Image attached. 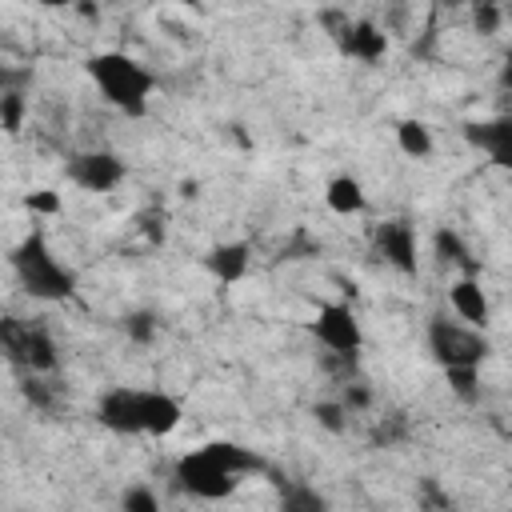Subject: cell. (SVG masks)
<instances>
[{
	"label": "cell",
	"mask_w": 512,
	"mask_h": 512,
	"mask_svg": "<svg viewBox=\"0 0 512 512\" xmlns=\"http://www.w3.org/2000/svg\"><path fill=\"white\" fill-rule=\"evenodd\" d=\"M84 72H88V80L96 84V92L116 112H124L128 120L148 116L152 92H156V72L144 60H136V56L120 52V48H104V52H92L84 60Z\"/></svg>",
	"instance_id": "cell-1"
},
{
	"label": "cell",
	"mask_w": 512,
	"mask_h": 512,
	"mask_svg": "<svg viewBox=\"0 0 512 512\" xmlns=\"http://www.w3.org/2000/svg\"><path fill=\"white\" fill-rule=\"evenodd\" d=\"M8 264H12V276H16V284L24 288V296H32V300H40V304H60V300H72V296H76L80 276H76L72 264H64V260L52 252V244H48L44 232H28V236L12 248Z\"/></svg>",
	"instance_id": "cell-2"
},
{
	"label": "cell",
	"mask_w": 512,
	"mask_h": 512,
	"mask_svg": "<svg viewBox=\"0 0 512 512\" xmlns=\"http://www.w3.org/2000/svg\"><path fill=\"white\" fill-rule=\"evenodd\" d=\"M424 340H428V352L432 360L444 368H480L488 356H492V340L484 328L476 324H464L460 316H432L428 328H424Z\"/></svg>",
	"instance_id": "cell-3"
},
{
	"label": "cell",
	"mask_w": 512,
	"mask_h": 512,
	"mask_svg": "<svg viewBox=\"0 0 512 512\" xmlns=\"http://www.w3.org/2000/svg\"><path fill=\"white\" fill-rule=\"evenodd\" d=\"M172 480H176V488H184V492L196 496V500H228V496L240 488V476H236L208 444L184 452V456L172 464Z\"/></svg>",
	"instance_id": "cell-4"
},
{
	"label": "cell",
	"mask_w": 512,
	"mask_h": 512,
	"mask_svg": "<svg viewBox=\"0 0 512 512\" xmlns=\"http://www.w3.org/2000/svg\"><path fill=\"white\" fill-rule=\"evenodd\" d=\"M0 344H4V356L8 364H16L20 372H56L60 368V348L52 340V332L44 324H24L16 316H8L0 324Z\"/></svg>",
	"instance_id": "cell-5"
},
{
	"label": "cell",
	"mask_w": 512,
	"mask_h": 512,
	"mask_svg": "<svg viewBox=\"0 0 512 512\" xmlns=\"http://www.w3.org/2000/svg\"><path fill=\"white\" fill-rule=\"evenodd\" d=\"M308 332L316 336V344H320L324 352L360 356V348H364V324H360V316L352 312V304H344V300H324V304L312 312Z\"/></svg>",
	"instance_id": "cell-6"
},
{
	"label": "cell",
	"mask_w": 512,
	"mask_h": 512,
	"mask_svg": "<svg viewBox=\"0 0 512 512\" xmlns=\"http://www.w3.org/2000/svg\"><path fill=\"white\" fill-rule=\"evenodd\" d=\"M64 176L84 192H112L128 180V160H120L112 148H88L64 160Z\"/></svg>",
	"instance_id": "cell-7"
},
{
	"label": "cell",
	"mask_w": 512,
	"mask_h": 512,
	"mask_svg": "<svg viewBox=\"0 0 512 512\" xmlns=\"http://www.w3.org/2000/svg\"><path fill=\"white\" fill-rule=\"evenodd\" d=\"M372 252L400 276H416L420 272V244H416V228L404 216H388L372 228Z\"/></svg>",
	"instance_id": "cell-8"
},
{
	"label": "cell",
	"mask_w": 512,
	"mask_h": 512,
	"mask_svg": "<svg viewBox=\"0 0 512 512\" xmlns=\"http://www.w3.org/2000/svg\"><path fill=\"white\" fill-rule=\"evenodd\" d=\"M96 420L116 436H144L140 432V388L112 384L96 400Z\"/></svg>",
	"instance_id": "cell-9"
},
{
	"label": "cell",
	"mask_w": 512,
	"mask_h": 512,
	"mask_svg": "<svg viewBox=\"0 0 512 512\" xmlns=\"http://www.w3.org/2000/svg\"><path fill=\"white\" fill-rule=\"evenodd\" d=\"M464 140L488 156L492 168L512 172V116H488V120H468Z\"/></svg>",
	"instance_id": "cell-10"
},
{
	"label": "cell",
	"mask_w": 512,
	"mask_h": 512,
	"mask_svg": "<svg viewBox=\"0 0 512 512\" xmlns=\"http://www.w3.org/2000/svg\"><path fill=\"white\" fill-rule=\"evenodd\" d=\"M336 48L356 64H380L388 56V28H380L368 16L348 20V28L336 36Z\"/></svg>",
	"instance_id": "cell-11"
},
{
	"label": "cell",
	"mask_w": 512,
	"mask_h": 512,
	"mask_svg": "<svg viewBox=\"0 0 512 512\" xmlns=\"http://www.w3.org/2000/svg\"><path fill=\"white\" fill-rule=\"evenodd\" d=\"M448 308L464 324H476V328H488L492 324V300H488V292H484V284H480L476 272H460L448 284Z\"/></svg>",
	"instance_id": "cell-12"
},
{
	"label": "cell",
	"mask_w": 512,
	"mask_h": 512,
	"mask_svg": "<svg viewBox=\"0 0 512 512\" xmlns=\"http://www.w3.org/2000/svg\"><path fill=\"white\" fill-rule=\"evenodd\" d=\"M184 420V408L164 388H140V432L144 436H172Z\"/></svg>",
	"instance_id": "cell-13"
},
{
	"label": "cell",
	"mask_w": 512,
	"mask_h": 512,
	"mask_svg": "<svg viewBox=\"0 0 512 512\" xmlns=\"http://www.w3.org/2000/svg\"><path fill=\"white\" fill-rule=\"evenodd\" d=\"M204 268L216 284H240L252 268V244L248 240H220L204 252Z\"/></svg>",
	"instance_id": "cell-14"
},
{
	"label": "cell",
	"mask_w": 512,
	"mask_h": 512,
	"mask_svg": "<svg viewBox=\"0 0 512 512\" xmlns=\"http://www.w3.org/2000/svg\"><path fill=\"white\" fill-rule=\"evenodd\" d=\"M324 204L336 216H360V212H368V192L352 172H336L324 184Z\"/></svg>",
	"instance_id": "cell-15"
},
{
	"label": "cell",
	"mask_w": 512,
	"mask_h": 512,
	"mask_svg": "<svg viewBox=\"0 0 512 512\" xmlns=\"http://www.w3.org/2000/svg\"><path fill=\"white\" fill-rule=\"evenodd\" d=\"M432 256H436V264H444V268L476 272V256H472L468 240H464L456 228H448V224H440V228L432 232Z\"/></svg>",
	"instance_id": "cell-16"
},
{
	"label": "cell",
	"mask_w": 512,
	"mask_h": 512,
	"mask_svg": "<svg viewBox=\"0 0 512 512\" xmlns=\"http://www.w3.org/2000/svg\"><path fill=\"white\" fill-rule=\"evenodd\" d=\"M396 148H400L408 160H428V156L436 152L432 128H428L424 120H416V116L400 120V124H396Z\"/></svg>",
	"instance_id": "cell-17"
},
{
	"label": "cell",
	"mask_w": 512,
	"mask_h": 512,
	"mask_svg": "<svg viewBox=\"0 0 512 512\" xmlns=\"http://www.w3.org/2000/svg\"><path fill=\"white\" fill-rule=\"evenodd\" d=\"M208 448L236 472V476H256V472H268V464H264V456L256 452V448H244V444H236V440H208Z\"/></svg>",
	"instance_id": "cell-18"
},
{
	"label": "cell",
	"mask_w": 512,
	"mask_h": 512,
	"mask_svg": "<svg viewBox=\"0 0 512 512\" xmlns=\"http://www.w3.org/2000/svg\"><path fill=\"white\" fill-rule=\"evenodd\" d=\"M124 336H128V344H140V348L156 344V336H160V316L148 312V308H132V312L124 316Z\"/></svg>",
	"instance_id": "cell-19"
},
{
	"label": "cell",
	"mask_w": 512,
	"mask_h": 512,
	"mask_svg": "<svg viewBox=\"0 0 512 512\" xmlns=\"http://www.w3.org/2000/svg\"><path fill=\"white\" fill-rule=\"evenodd\" d=\"M280 508L284 512H324L328 500L308 484H280Z\"/></svg>",
	"instance_id": "cell-20"
},
{
	"label": "cell",
	"mask_w": 512,
	"mask_h": 512,
	"mask_svg": "<svg viewBox=\"0 0 512 512\" xmlns=\"http://www.w3.org/2000/svg\"><path fill=\"white\" fill-rule=\"evenodd\" d=\"M468 16L480 36H496L504 24V0H468Z\"/></svg>",
	"instance_id": "cell-21"
},
{
	"label": "cell",
	"mask_w": 512,
	"mask_h": 512,
	"mask_svg": "<svg viewBox=\"0 0 512 512\" xmlns=\"http://www.w3.org/2000/svg\"><path fill=\"white\" fill-rule=\"evenodd\" d=\"M24 112H28L24 92H20V88H4V92H0V128H4L8 136H20Z\"/></svg>",
	"instance_id": "cell-22"
},
{
	"label": "cell",
	"mask_w": 512,
	"mask_h": 512,
	"mask_svg": "<svg viewBox=\"0 0 512 512\" xmlns=\"http://www.w3.org/2000/svg\"><path fill=\"white\" fill-rule=\"evenodd\" d=\"M444 380L456 400H464V404L480 400V368H444Z\"/></svg>",
	"instance_id": "cell-23"
},
{
	"label": "cell",
	"mask_w": 512,
	"mask_h": 512,
	"mask_svg": "<svg viewBox=\"0 0 512 512\" xmlns=\"http://www.w3.org/2000/svg\"><path fill=\"white\" fill-rule=\"evenodd\" d=\"M348 416H352V412L340 404V396H336V400H316V404H312V420H316L324 432H332V436H340V432L348 428Z\"/></svg>",
	"instance_id": "cell-24"
},
{
	"label": "cell",
	"mask_w": 512,
	"mask_h": 512,
	"mask_svg": "<svg viewBox=\"0 0 512 512\" xmlns=\"http://www.w3.org/2000/svg\"><path fill=\"white\" fill-rule=\"evenodd\" d=\"M340 404H344L352 416H360V412H368V408L376 404V392H372V384H368L364 376H356V380L340 384Z\"/></svg>",
	"instance_id": "cell-25"
},
{
	"label": "cell",
	"mask_w": 512,
	"mask_h": 512,
	"mask_svg": "<svg viewBox=\"0 0 512 512\" xmlns=\"http://www.w3.org/2000/svg\"><path fill=\"white\" fill-rule=\"evenodd\" d=\"M120 508L124 512H160V496L148 484H132L120 492Z\"/></svg>",
	"instance_id": "cell-26"
},
{
	"label": "cell",
	"mask_w": 512,
	"mask_h": 512,
	"mask_svg": "<svg viewBox=\"0 0 512 512\" xmlns=\"http://www.w3.org/2000/svg\"><path fill=\"white\" fill-rule=\"evenodd\" d=\"M24 208L36 212V216H56V212L64 208V196H60L56 188H32V192L24 196Z\"/></svg>",
	"instance_id": "cell-27"
},
{
	"label": "cell",
	"mask_w": 512,
	"mask_h": 512,
	"mask_svg": "<svg viewBox=\"0 0 512 512\" xmlns=\"http://www.w3.org/2000/svg\"><path fill=\"white\" fill-rule=\"evenodd\" d=\"M20 392H24V400H28L32 408H40V412H48V408H52V392H48V384L40 380V372H24Z\"/></svg>",
	"instance_id": "cell-28"
},
{
	"label": "cell",
	"mask_w": 512,
	"mask_h": 512,
	"mask_svg": "<svg viewBox=\"0 0 512 512\" xmlns=\"http://www.w3.org/2000/svg\"><path fill=\"white\" fill-rule=\"evenodd\" d=\"M500 88H508L512 92V52L504 56V64H500Z\"/></svg>",
	"instance_id": "cell-29"
},
{
	"label": "cell",
	"mask_w": 512,
	"mask_h": 512,
	"mask_svg": "<svg viewBox=\"0 0 512 512\" xmlns=\"http://www.w3.org/2000/svg\"><path fill=\"white\" fill-rule=\"evenodd\" d=\"M32 4H40V8H76L80 0H32Z\"/></svg>",
	"instance_id": "cell-30"
},
{
	"label": "cell",
	"mask_w": 512,
	"mask_h": 512,
	"mask_svg": "<svg viewBox=\"0 0 512 512\" xmlns=\"http://www.w3.org/2000/svg\"><path fill=\"white\" fill-rule=\"evenodd\" d=\"M196 188H200L196 180H184V184H180V196H196Z\"/></svg>",
	"instance_id": "cell-31"
},
{
	"label": "cell",
	"mask_w": 512,
	"mask_h": 512,
	"mask_svg": "<svg viewBox=\"0 0 512 512\" xmlns=\"http://www.w3.org/2000/svg\"><path fill=\"white\" fill-rule=\"evenodd\" d=\"M436 4H444V8H464L468 0H436Z\"/></svg>",
	"instance_id": "cell-32"
},
{
	"label": "cell",
	"mask_w": 512,
	"mask_h": 512,
	"mask_svg": "<svg viewBox=\"0 0 512 512\" xmlns=\"http://www.w3.org/2000/svg\"><path fill=\"white\" fill-rule=\"evenodd\" d=\"M188 4H192V0H188Z\"/></svg>",
	"instance_id": "cell-33"
}]
</instances>
